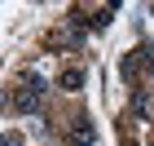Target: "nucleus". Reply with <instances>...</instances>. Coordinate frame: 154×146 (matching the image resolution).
<instances>
[{
	"instance_id": "f03ea898",
	"label": "nucleus",
	"mask_w": 154,
	"mask_h": 146,
	"mask_svg": "<svg viewBox=\"0 0 154 146\" xmlns=\"http://www.w3.org/2000/svg\"><path fill=\"white\" fill-rule=\"evenodd\" d=\"M57 84L66 89V93H79V89H84V71H75V67H66V71L57 75Z\"/></svg>"
},
{
	"instance_id": "39448f33",
	"label": "nucleus",
	"mask_w": 154,
	"mask_h": 146,
	"mask_svg": "<svg viewBox=\"0 0 154 146\" xmlns=\"http://www.w3.org/2000/svg\"><path fill=\"white\" fill-rule=\"evenodd\" d=\"M150 13H154V9H150Z\"/></svg>"
},
{
	"instance_id": "f257e3e1",
	"label": "nucleus",
	"mask_w": 154,
	"mask_h": 146,
	"mask_svg": "<svg viewBox=\"0 0 154 146\" xmlns=\"http://www.w3.org/2000/svg\"><path fill=\"white\" fill-rule=\"evenodd\" d=\"M40 97H44V80L40 75H26L22 89H18V111H40Z\"/></svg>"
},
{
	"instance_id": "20e7f679",
	"label": "nucleus",
	"mask_w": 154,
	"mask_h": 146,
	"mask_svg": "<svg viewBox=\"0 0 154 146\" xmlns=\"http://www.w3.org/2000/svg\"><path fill=\"white\" fill-rule=\"evenodd\" d=\"M132 111H137V115H150V97H145L141 89H137V93H132Z\"/></svg>"
},
{
	"instance_id": "7ed1b4c3",
	"label": "nucleus",
	"mask_w": 154,
	"mask_h": 146,
	"mask_svg": "<svg viewBox=\"0 0 154 146\" xmlns=\"http://www.w3.org/2000/svg\"><path fill=\"white\" fill-rule=\"evenodd\" d=\"M93 137H97V133H93V124H88V120H79V128H71V142H75V146H88Z\"/></svg>"
}]
</instances>
